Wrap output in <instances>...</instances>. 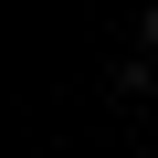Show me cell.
Listing matches in <instances>:
<instances>
[{
    "label": "cell",
    "instance_id": "cell-1",
    "mask_svg": "<svg viewBox=\"0 0 158 158\" xmlns=\"http://www.w3.org/2000/svg\"><path fill=\"white\" fill-rule=\"evenodd\" d=\"M137 53H148V63H158V0H148V21H137Z\"/></svg>",
    "mask_w": 158,
    "mask_h": 158
}]
</instances>
